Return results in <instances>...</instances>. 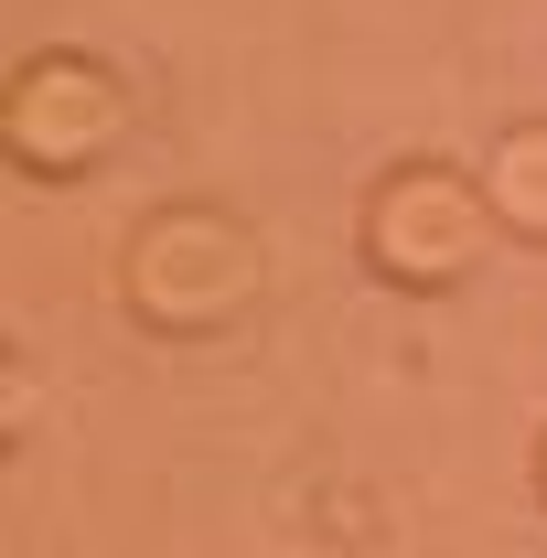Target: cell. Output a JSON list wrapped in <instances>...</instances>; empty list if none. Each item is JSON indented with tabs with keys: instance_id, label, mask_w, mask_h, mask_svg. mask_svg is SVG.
Instances as JSON below:
<instances>
[{
	"instance_id": "1",
	"label": "cell",
	"mask_w": 547,
	"mask_h": 558,
	"mask_svg": "<svg viewBox=\"0 0 547 558\" xmlns=\"http://www.w3.org/2000/svg\"><path fill=\"white\" fill-rule=\"evenodd\" d=\"M119 130V86L97 65H33L22 75V108H11V140H22V161L33 172H65V161H86L97 140Z\"/></svg>"
},
{
	"instance_id": "2",
	"label": "cell",
	"mask_w": 547,
	"mask_h": 558,
	"mask_svg": "<svg viewBox=\"0 0 547 558\" xmlns=\"http://www.w3.org/2000/svg\"><path fill=\"white\" fill-rule=\"evenodd\" d=\"M376 258L398 279H462L473 269V205L440 194L429 172H398V183L376 194Z\"/></svg>"
},
{
	"instance_id": "3",
	"label": "cell",
	"mask_w": 547,
	"mask_h": 558,
	"mask_svg": "<svg viewBox=\"0 0 547 558\" xmlns=\"http://www.w3.org/2000/svg\"><path fill=\"white\" fill-rule=\"evenodd\" d=\"M494 205L515 215V226H537V236H547V130L494 150Z\"/></svg>"
}]
</instances>
